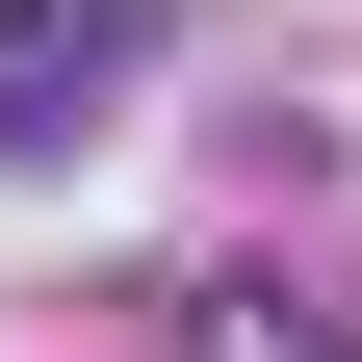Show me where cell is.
<instances>
[{"label":"cell","instance_id":"cell-1","mask_svg":"<svg viewBox=\"0 0 362 362\" xmlns=\"http://www.w3.org/2000/svg\"><path fill=\"white\" fill-rule=\"evenodd\" d=\"M129 78H156V0H0V156H78Z\"/></svg>","mask_w":362,"mask_h":362},{"label":"cell","instance_id":"cell-2","mask_svg":"<svg viewBox=\"0 0 362 362\" xmlns=\"http://www.w3.org/2000/svg\"><path fill=\"white\" fill-rule=\"evenodd\" d=\"M156 337H181V362H337V337H310V310H285V285H181V310H156Z\"/></svg>","mask_w":362,"mask_h":362}]
</instances>
